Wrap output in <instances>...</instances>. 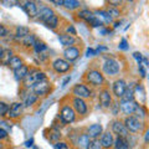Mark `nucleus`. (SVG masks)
Here are the masks:
<instances>
[{
  "instance_id": "1",
  "label": "nucleus",
  "mask_w": 149,
  "mask_h": 149,
  "mask_svg": "<svg viewBox=\"0 0 149 149\" xmlns=\"http://www.w3.org/2000/svg\"><path fill=\"white\" fill-rule=\"evenodd\" d=\"M86 80L93 86H101L104 82V77L98 70H90L86 73Z\"/></svg>"
},
{
  "instance_id": "2",
  "label": "nucleus",
  "mask_w": 149,
  "mask_h": 149,
  "mask_svg": "<svg viewBox=\"0 0 149 149\" xmlns=\"http://www.w3.org/2000/svg\"><path fill=\"white\" fill-rule=\"evenodd\" d=\"M123 124L125 125L128 132H132V133H138L142 129V122L137 117H133V116H128Z\"/></svg>"
},
{
  "instance_id": "3",
  "label": "nucleus",
  "mask_w": 149,
  "mask_h": 149,
  "mask_svg": "<svg viewBox=\"0 0 149 149\" xmlns=\"http://www.w3.org/2000/svg\"><path fill=\"white\" fill-rule=\"evenodd\" d=\"M25 81V85L26 86H32L34 83H37V82H41V81H46V76L44 72H40V71H34L32 73L27 74V76L24 78Z\"/></svg>"
},
{
  "instance_id": "4",
  "label": "nucleus",
  "mask_w": 149,
  "mask_h": 149,
  "mask_svg": "<svg viewBox=\"0 0 149 149\" xmlns=\"http://www.w3.org/2000/svg\"><path fill=\"white\" fill-rule=\"evenodd\" d=\"M103 71L107 74H109V76H114V74L119 72V63L113 58L107 60L103 65Z\"/></svg>"
},
{
  "instance_id": "5",
  "label": "nucleus",
  "mask_w": 149,
  "mask_h": 149,
  "mask_svg": "<svg viewBox=\"0 0 149 149\" xmlns=\"http://www.w3.org/2000/svg\"><path fill=\"white\" fill-rule=\"evenodd\" d=\"M72 93L77 98H88L91 96V91L90 88L85 85H76L73 88H72Z\"/></svg>"
},
{
  "instance_id": "6",
  "label": "nucleus",
  "mask_w": 149,
  "mask_h": 149,
  "mask_svg": "<svg viewBox=\"0 0 149 149\" xmlns=\"http://www.w3.org/2000/svg\"><path fill=\"white\" fill-rule=\"evenodd\" d=\"M52 67L56 72H58V73H65V72H67L70 67H71V65H70L68 61H66V60H63V58H57V60H55L54 63H52Z\"/></svg>"
},
{
  "instance_id": "7",
  "label": "nucleus",
  "mask_w": 149,
  "mask_h": 149,
  "mask_svg": "<svg viewBox=\"0 0 149 149\" xmlns=\"http://www.w3.org/2000/svg\"><path fill=\"white\" fill-rule=\"evenodd\" d=\"M74 111L72 109V107L65 106L61 109V119L63 123H72L74 120Z\"/></svg>"
},
{
  "instance_id": "8",
  "label": "nucleus",
  "mask_w": 149,
  "mask_h": 149,
  "mask_svg": "<svg viewBox=\"0 0 149 149\" xmlns=\"http://www.w3.org/2000/svg\"><path fill=\"white\" fill-rule=\"evenodd\" d=\"M112 130H113L114 134H117L118 137H122V138H127L128 133H129L127 128H125V125L122 122H119V120L113 122V124H112Z\"/></svg>"
},
{
  "instance_id": "9",
  "label": "nucleus",
  "mask_w": 149,
  "mask_h": 149,
  "mask_svg": "<svg viewBox=\"0 0 149 149\" xmlns=\"http://www.w3.org/2000/svg\"><path fill=\"white\" fill-rule=\"evenodd\" d=\"M31 88L34 90L35 95H39V96H44L46 95L49 91H50V85L46 81H41V82H37V83H34L31 86Z\"/></svg>"
},
{
  "instance_id": "10",
  "label": "nucleus",
  "mask_w": 149,
  "mask_h": 149,
  "mask_svg": "<svg viewBox=\"0 0 149 149\" xmlns=\"http://www.w3.org/2000/svg\"><path fill=\"white\" fill-rule=\"evenodd\" d=\"M138 108V104L136 103L134 101H128V102H120V109L124 114H133L134 112L137 111Z\"/></svg>"
},
{
  "instance_id": "11",
  "label": "nucleus",
  "mask_w": 149,
  "mask_h": 149,
  "mask_svg": "<svg viewBox=\"0 0 149 149\" xmlns=\"http://www.w3.org/2000/svg\"><path fill=\"white\" fill-rule=\"evenodd\" d=\"M72 106H73L72 109L76 111L77 113H80V114H85L87 112V104L82 98H77V97H74L73 101H72Z\"/></svg>"
},
{
  "instance_id": "12",
  "label": "nucleus",
  "mask_w": 149,
  "mask_h": 149,
  "mask_svg": "<svg viewBox=\"0 0 149 149\" xmlns=\"http://www.w3.org/2000/svg\"><path fill=\"white\" fill-rule=\"evenodd\" d=\"M22 107H24V104L20 103V102H15V103H13L11 107H9V117L10 118H17L20 117L21 112H22Z\"/></svg>"
},
{
  "instance_id": "13",
  "label": "nucleus",
  "mask_w": 149,
  "mask_h": 149,
  "mask_svg": "<svg viewBox=\"0 0 149 149\" xmlns=\"http://www.w3.org/2000/svg\"><path fill=\"white\" fill-rule=\"evenodd\" d=\"M100 103L103 108H109L112 106V98H111V93L108 90H103L100 93Z\"/></svg>"
},
{
  "instance_id": "14",
  "label": "nucleus",
  "mask_w": 149,
  "mask_h": 149,
  "mask_svg": "<svg viewBox=\"0 0 149 149\" xmlns=\"http://www.w3.org/2000/svg\"><path fill=\"white\" fill-rule=\"evenodd\" d=\"M63 56H65V58L68 60V61L71 62V61H74V60L78 58V56H80V51H78V49L73 47V46H70V47H67L66 50L63 51Z\"/></svg>"
},
{
  "instance_id": "15",
  "label": "nucleus",
  "mask_w": 149,
  "mask_h": 149,
  "mask_svg": "<svg viewBox=\"0 0 149 149\" xmlns=\"http://www.w3.org/2000/svg\"><path fill=\"white\" fill-rule=\"evenodd\" d=\"M102 130H103V128L101 124H92L88 127L86 134L92 139H97L100 137V134H102Z\"/></svg>"
},
{
  "instance_id": "16",
  "label": "nucleus",
  "mask_w": 149,
  "mask_h": 149,
  "mask_svg": "<svg viewBox=\"0 0 149 149\" xmlns=\"http://www.w3.org/2000/svg\"><path fill=\"white\" fill-rule=\"evenodd\" d=\"M113 142H114V139H113V134L109 133V132H106L102 134V137H101V147L102 148H106V149H109L112 146H113Z\"/></svg>"
},
{
  "instance_id": "17",
  "label": "nucleus",
  "mask_w": 149,
  "mask_h": 149,
  "mask_svg": "<svg viewBox=\"0 0 149 149\" xmlns=\"http://www.w3.org/2000/svg\"><path fill=\"white\" fill-rule=\"evenodd\" d=\"M125 88H127L125 82L123 80H117L113 83V93H114V96L116 97H122L124 91H125Z\"/></svg>"
},
{
  "instance_id": "18",
  "label": "nucleus",
  "mask_w": 149,
  "mask_h": 149,
  "mask_svg": "<svg viewBox=\"0 0 149 149\" xmlns=\"http://www.w3.org/2000/svg\"><path fill=\"white\" fill-rule=\"evenodd\" d=\"M24 10L30 17L37 16V6H36V3L34 1H26L24 5Z\"/></svg>"
},
{
  "instance_id": "19",
  "label": "nucleus",
  "mask_w": 149,
  "mask_h": 149,
  "mask_svg": "<svg viewBox=\"0 0 149 149\" xmlns=\"http://www.w3.org/2000/svg\"><path fill=\"white\" fill-rule=\"evenodd\" d=\"M54 15H55V14H54V11L51 10L50 8H42L40 11H37V16H39L40 20L44 21V22H46L50 17H52Z\"/></svg>"
},
{
  "instance_id": "20",
  "label": "nucleus",
  "mask_w": 149,
  "mask_h": 149,
  "mask_svg": "<svg viewBox=\"0 0 149 149\" xmlns=\"http://www.w3.org/2000/svg\"><path fill=\"white\" fill-rule=\"evenodd\" d=\"M58 40L63 46H67V47H70L71 45H73L74 42H76V39H74L73 36H71V35H67V34L66 35H60Z\"/></svg>"
},
{
  "instance_id": "21",
  "label": "nucleus",
  "mask_w": 149,
  "mask_h": 149,
  "mask_svg": "<svg viewBox=\"0 0 149 149\" xmlns=\"http://www.w3.org/2000/svg\"><path fill=\"white\" fill-rule=\"evenodd\" d=\"M90 141H91V138L87 134H80L77 138V146L80 147V149H87Z\"/></svg>"
},
{
  "instance_id": "22",
  "label": "nucleus",
  "mask_w": 149,
  "mask_h": 149,
  "mask_svg": "<svg viewBox=\"0 0 149 149\" xmlns=\"http://www.w3.org/2000/svg\"><path fill=\"white\" fill-rule=\"evenodd\" d=\"M97 19H100V20L102 21V24H109V22H112V19L111 16H109V14L107 13V11H104V10H100V11H97L96 13V15H95Z\"/></svg>"
},
{
  "instance_id": "23",
  "label": "nucleus",
  "mask_w": 149,
  "mask_h": 149,
  "mask_svg": "<svg viewBox=\"0 0 149 149\" xmlns=\"http://www.w3.org/2000/svg\"><path fill=\"white\" fill-rule=\"evenodd\" d=\"M15 78L16 80H24V78L29 74V68H27V66H25V65H22V66L20 68L15 70Z\"/></svg>"
},
{
  "instance_id": "24",
  "label": "nucleus",
  "mask_w": 149,
  "mask_h": 149,
  "mask_svg": "<svg viewBox=\"0 0 149 149\" xmlns=\"http://www.w3.org/2000/svg\"><path fill=\"white\" fill-rule=\"evenodd\" d=\"M113 144L116 149H128V142L125 138L117 137V139L113 142Z\"/></svg>"
},
{
  "instance_id": "25",
  "label": "nucleus",
  "mask_w": 149,
  "mask_h": 149,
  "mask_svg": "<svg viewBox=\"0 0 149 149\" xmlns=\"http://www.w3.org/2000/svg\"><path fill=\"white\" fill-rule=\"evenodd\" d=\"M77 15H78V17H80V19H82V20H85V21H87V22H90L92 19L95 17L93 13L90 11V10H87V9H85V10H81L80 13L77 14Z\"/></svg>"
},
{
  "instance_id": "26",
  "label": "nucleus",
  "mask_w": 149,
  "mask_h": 149,
  "mask_svg": "<svg viewBox=\"0 0 149 149\" xmlns=\"http://www.w3.org/2000/svg\"><path fill=\"white\" fill-rule=\"evenodd\" d=\"M9 66H10V68H13L14 71L17 68H20L22 66V61L20 57H16V56H13V57L10 58V61H9Z\"/></svg>"
},
{
  "instance_id": "27",
  "label": "nucleus",
  "mask_w": 149,
  "mask_h": 149,
  "mask_svg": "<svg viewBox=\"0 0 149 149\" xmlns=\"http://www.w3.org/2000/svg\"><path fill=\"white\" fill-rule=\"evenodd\" d=\"M81 3L80 1H76V0H66V1H63V6L68 9V10H74V9L80 8Z\"/></svg>"
},
{
  "instance_id": "28",
  "label": "nucleus",
  "mask_w": 149,
  "mask_h": 149,
  "mask_svg": "<svg viewBox=\"0 0 149 149\" xmlns=\"http://www.w3.org/2000/svg\"><path fill=\"white\" fill-rule=\"evenodd\" d=\"M123 102H128V101H133L134 96H133V90L132 88H125V91L123 93V96L120 97Z\"/></svg>"
},
{
  "instance_id": "29",
  "label": "nucleus",
  "mask_w": 149,
  "mask_h": 149,
  "mask_svg": "<svg viewBox=\"0 0 149 149\" xmlns=\"http://www.w3.org/2000/svg\"><path fill=\"white\" fill-rule=\"evenodd\" d=\"M11 57H13V52H11V51H10V50H4V51H3V55H1V58H0V61H1L3 63L8 65Z\"/></svg>"
},
{
  "instance_id": "30",
  "label": "nucleus",
  "mask_w": 149,
  "mask_h": 149,
  "mask_svg": "<svg viewBox=\"0 0 149 149\" xmlns=\"http://www.w3.org/2000/svg\"><path fill=\"white\" fill-rule=\"evenodd\" d=\"M29 32H30V30L27 29V27H25V26L16 27V36L17 37H25V36L29 35Z\"/></svg>"
},
{
  "instance_id": "31",
  "label": "nucleus",
  "mask_w": 149,
  "mask_h": 149,
  "mask_svg": "<svg viewBox=\"0 0 149 149\" xmlns=\"http://www.w3.org/2000/svg\"><path fill=\"white\" fill-rule=\"evenodd\" d=\"M46 24V26L47 27H50V29H55L56 26H57V24H58V19H57V16L56 15H54L52 17H50L47 21L45 22Z\"/></svg>"
},
{
  "instance_id": "32",
  "label": "nucleus",
  "mask_w": 149,
  "mask_h": 149,
  "mask_svg": "<svg viewBox=\"0 0 149 149\" xmlns=\"http://www.w3.org/2000/svg\"><path fill=\"white\" fill-rule=\"evenodd\" d=\"M35 41H36L35 36L29 34L27 36L24 37V41H22V44H24L25 46H34V45H35Z\"/></svg>"
},
{
  "instance_id": "33",
  "label": "nucleus",
  "mask_w": 149,
  "mask_h": 149,
  "mask_svg": "<svg viewBox=\"0 0 149 149\" xmlns=\"http://www.w3.org/2000/svg\"><path fill=\"white\" fill-rule=\"evenodd\" d=\"M36 101H37V96L34 95V93H31V95H29V96L26 97V100H25V106L29 107V106H31V104H34Z\"/></svg>"
},
{
  "instance_id": "34",
  "label": "nucleus",
  "mask_w": 149,
  "mask_h": 149,
  "mask_svg": "<svg viewBox=\"0 0 149 149\" xmlns=\"http://www.w3.org/2000/svg\"><path fill=\"white\" fill-rule=\"evenodd\" d=\"M87 149H102L100 141H97V139H91L90 143H88Z\"/></svg>"
},
{
  "instance_id": "35",
  "label": "nucleus",
  "mask_w": 149,
  "mask_h": 149,
  "mask_svg": "<svg viewBox=\"0 0 149 149\" xmlns=\"http://www.w3.org/2000/svg\"><path fill=\"white\" fill-rule=\"evenodd\" d=\"M34 47H35V50H36V52H41V51L46 50V47H47V46H46L45 42H42V41H35Z\"/></svg>"
},
{
  "instance_id": "36",
  "label": "nucleus",
  "mask_w": 149,
  "mask_h": 149,
  "mask_svg": "<svg viewBox=\"0 0 149 149\" xmlns=\"http://www.w3.org/2000/svg\"><path fill=\"white\" fill-rule=\"evenodd\" d=\"M9 112V106L4 102H0V116H5Z\"/></svg>"
},
{
  "instance_id": "37",
  "label": "nucleus",
  "mask_w": 149,
  "mask_h": 149,
  "mask_svg": "<svg viewBox=\"0 0 149 149\" xmlns=\"http://www.w3.org/2000/svg\"><path fill=\"white\" fill-rule=\"evenodd\" d=\"M88 24H90V25H92L93 27H98V26H102V25H103V24H102V21L100 20V19H97L96 16L93 17L92 20H91L90 22H88Z\"/></svg>"
},
{
  "instance_id": "38",
  "label": "nucleus",
  "mask_w": 149,
  "mask_h": 149,
  "mask_svg": "<svg viewBox=\"0 0 149 149\" xmlns=\"http://www.w3.org/2000/svg\"><path fill=\"white\" fill-rule=\"evenodd\" d=\"M107 13L109 14L111 17H117V16H119V11L117 10V9H114V8H109L108 10H107Z\"/></svg>"
},
{
  "instance_id": "39",
  "label": "nucleus",
  "mask_w": 149,
  "mask_h": 149,
  "mask_svg": "<svg viewBox=\"0 0 149 149\" xmlns=\"http://www.w3.org/2000/svg\"><path fill=\"white\" fill-rule=\"evenodd\" d=\"M55 148L56 149H68V146L65 142H56Z\"/></svg>"
},
{
  "instance_id": "40",
  "label": "nucleus",
  "mask_w": 149,
  "mask_h": 149,
  "mask_svg": "<svg viewBox=\"0 0 149 149\" xmlns=\"http://www.w3.org/2000/svg\"><path fill=\"white\" fill-rule=\"evenodd\" d=\"M60 137H61V133H58V132H54V133H52V136L50 137V139H51V141H54V142H55L56 139H58Z\"/></svg>"
},
{
  "instance_id": "41",
  "label": "nucleus",
  "mask_w": 149,
  "mask_h": 149,
  "mask_svg": "<svg viewBox=\"0 0 149 149\" xmlns=\"http://www.w3.org/2000/svg\"><path fill=\"white\" fill-rule=\"evenodd\" d=\"M133 56H134V58H136L137 61L139 62V65H141V62H142V54L141 52H134Z\"/></svg>"
},
{
  "instance_id": "42",
  "label": "nucleus",
  "mask_w": 149,
  "mask_h": 149,
  "mask_svg": "<svg viewBox=\"0 0 149 149\" xmlns=\"http://www.w3.org/2000/svg\"><path fill=\"white\" fill-rule=\"evenodd\" d=\"M6 137H8V132L5 129L0 128V139H5Z\"/></svg>"
},
{
  "instance_id": "43",
  "label": "nucleus",
  "mask_w": 149,
  "mask_h": 149,
  "mask_svg": "<svg viewBox=\"0 0 149 149\" xmlns=\"http://www.w3.org/2000/svg\"><path fill=\"white\" fill-rule=\"evenodd\" d=\"M6 34H8V30L3 25H0V37H4Z\"/></svg>"
},
{
  "instance_id": "44",
  "label": "nucleus",
  "mask_w": 149,
  "mask_h": 149,
  "mask_svg": "<svg viewBox=\"0 0 149 149\" xmlns=\"http://www.w3.org/2000/svg\"><path fill=\"white\" fill-rule=\"evenodd\" d=\"M67 32H68L67 35H70V32H71V36L76 35V30H74V27H73V26H70V27H67Z\"/></svg>"
},
{
  "instance_id": "45",
  "label": "nucleus",
  "mask_w": 149,
  "mask_h": 149,
  "mask_svg": "<svg viewBox=\"0 0 149 149\" xmlns=\"http://www.w3.org/2000/svg\"><path fill=\"white\" fill-rule=\"evenodd\" d=\"M119 49L127 50V41H125V40H122V42H120V45H119Z\"/></svg>"
},
{
  "instance_id": "46",
  "label": "nucleus",
  "mask_w": 149,
  "mask_h": 149,
  "mask_svg": "<svg viewBox=\"0 0 149 149\" xmlns=\"http://www.w3.org/2000/svg\"><path fill=\"white\" fill-rule=\"evenodd\" d=\"M70 81H71V77H70V76H68V77H66V78H65V80H63V82H62V86L65 87V86H66Z\"/></svg>"
},
{
  "instance_id": "47",
  "label": "nucleus",
  "mask_w": 149,
  "mask_h": 149,
  "mask_svg": "<svg viewBox=\"0 0 149 149\" xmlns=\"http://www.w3.org/2000/svg\"><path fill=\"white\" fill-rule=\"evenodd\" d=\"M139 71L142 73V77H146V71H144V68L142 66H139Z\"/></svg>"
},
{
  "instance_id": "48",
  "label": "nucleus",
  "mask_w": 149,
  "mask_h": 149,
  "mask_svg": "<svg viewBox=\"0 0 149 149\" xmlns=\"http://www.w3.org/2000/svg\"><path fill=\"white\" fill-rule=\"evenodd\" d=\"M52 4H56V5H63V1H57V0H52Z\"/></svg>"
},
{
  "instance_id": "49",
  "label": "nucleus",
  "mask_w": 149,
  "mask_h": 149,
  "mask_svg": "<svg viewBox=\"0 0 149 149\" xmlns=\"http://www.w3.org/2000/svg\"><path fill=\"white\" fill-rule=\"evenodd\" d=\"M93 54H95V51H93L92 49H88L87 50V56H92Z\"/></svg>"
},
{
  "instance_id": "50",
  "label": "nucleus",
  "mask_w": 149,
  "mask_h": 149,
  "mask_svg": "<svg viewBox=\"0 0 149 149\" xmlns=\"http://www.w3.org/2000/svg\"><path fill=\"white\" fill-rule=\"evenodd\" d=\"M118 106H119V104H118ZM118 106H117V103H116L114 108H113V113H114V114H117V108H118Z\"/></svg>"
},
{
  "instance_id": "51",
  "label": "nucleus",
  "mask_w": 149,
  "mask_h": 149,
  "mask_svg": "<svg viewBox=\"0 0 149 149\" xmlns=\"http://www.w3.org/2000/svg\"><path fill=\"white\" fill-rule=\"evenodd\" d=\"M3 51H4V49L0 46V58H1V55H3Z\"/></svg>"
}]
</instances>
